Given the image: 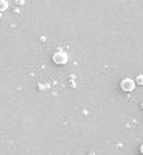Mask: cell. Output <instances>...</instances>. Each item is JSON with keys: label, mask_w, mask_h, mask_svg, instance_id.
<instances>
[{"label": "cell", "mask_w": 143, "mask_h": 155, "mask_svg": "<svg viewBox=\"0 0 143 155\" xmlns=\"http://www.w3.org/2000/svg\"><path fill=\"white\" fill-rule=\"evenodd\" d=\"M135 88V80L132 78H124L121 82V90L125 91V93H130V91H134Z\"/></svg>", "instance_id": "1"}, {"label": "cell", "mask_w": 143, "mask_h": 155, "mask_svg": "<svg viewBox=\"0 0 143 155\" xmlns=\"http://www.w3.org/2000/svg\"><path fill=\"white\" fill-rule=\"evenodd\" d=\"M53 62H55V64H58V66L66 64V62H68V54L65 53V51H56V53L53 54Z\"/></svg>", "instance_id": "2"}, {"label": "cell", "mask_w": 143, "mask_h": 155, "mask_svg": "<svg viewBox=\"0 0 143 155\" xmlns=\"http://www.w3.org/2000/svg\"><path fill=\"white\" fill-rule=\"evenodd\" d=\"M7 8H8V2H7V0H0V13L5 11Z\"/></svg>", "instance_id": "3"}, {"label": "cell", "mask_w": 143, "mask_h": 155, "mask_svg": "<svg viewBox=\"0 0 143 155\" xmlns=\"http://www.w3.org/2000/svg\"><path fill=\"white\" fill-rule=\"evenodd\" d=\"M135 85H143V75H138L135 78Z\"/></svg>", "instance_id": "4"}, {"label": "cell", "mask_w": 143, "mask_h": 155, "mask_svg": "<svg viewBox=\"0 0 143 155\" xmlns=\"http://www.w3.org/2000/svg\"><path fill=\"white\" fill-rule=\"evenodd\" d=\"M140 152H141V153H143V144H141V146H140Z\"/></svg>", "instance_id": "5"}, {"label": "cell", "mask_w": 143, "mask_h": 155, "mask_svg": "<svg viewBox=\"0 0 143 155\" xmlns=\"http://www.w3.org/2000/svg\"><path fill=\"white\" fill-rule=\"evenodd\" d=\"M0 19H2V13H0Z\"/></svg>", "instance_id": "6"}, {"label": "cell", "mask_w": 143, "mask_h": 155, "mask_svg": "<svg viewBox=\"0 0 143 155\" xmlns=\"http://www.w3.org/2000/svg\"><path fill=\"white\" fill-rule=\"evenodd\" d=\"M141 109H143V102H141Z\"/></svg>", "instance_id": "7"}]
</instances>
